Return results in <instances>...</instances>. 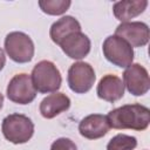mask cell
<instances>
[{"instance_id": "obj_11", "label": "cell", "mask_w": 150, "mask_h": 150, "mask_svg": "<svg viewBox=\"0 0 150 150\" xmlns=\"http://www.w3.org/2000/svg\"><path fill=\"white\" fill-rule=\"evenodd\" d=\"M110 125L105 115L91 114L81 120L79 124V131L81 136L88 139H97L107 135Z\"/></svg>"}, {"instance_id": "obj_10", "label": "cell", "mask_w": 150, "mask_h": 150, "mask_svg": "<svg viewBox=\"0 0 150 150\" xmlns=\"http://www.w3.org/2000/svg\"><path fill=\"white\" fill-rule=\"evenodd\" d=\"M59 46L68 57L74 60H81L89 54L91 43L89 38L80 30L68 34L59 43Z\"/></svg>"}, {"instance_id": "obj_4", "label": "cell", "mask_w": 150, "mask_h": 150, "mask_svg": "<svg viewBox=\"0 0 150 150\" xmlns=\"http://www.w3.org/2000/svg\"><path fill=\"white\" fill-rule=\"evenodd\" d=\"M104 57L112 64L120 68L129 67L134 61L132 47L122 38L117 35H109L102 46Z\"/></svg>"}, {"instance_id": "obj_2", "label": "cell", "mask_w": 150, "mask_h": 150, "mask_svg": "<svg viewBox=\"0 0 150 150\" xmlns=\"http://www.w3.org/2000/svg\"><path fill=\"white\" fill-rule=\"evenodd\" d=\"M30 79L35 90L41 94L55 93L60 89L62 83L60 70L52 61L48 60H42L34 66Z\"/></svg>"}, {"instance_id": "obj_6", "label": "cell", "mask_w": 150, "mask_h": 150, "mask_svg": "<svg viewBox=\"0 0 150 150\" xmlns=\"http://www.w3.org/2000/svg\"><path fill=\"white\" fill-rule=\"evenodd\" d=\"M96 80L94 68L83 61H79L73 63L68 69V86L70 90L76 94H86L88 93Z\"/></svg>"}, {"instance_id": "obj_7", "label": "cell", "mask_w": 150, "mask_h": 150, "mask_svg": "<svg viewBox=\"0 0 150 150\" xmlns=\"http://www.w3.org/2000/svg\"><path fill=\"white\" fill-rule=\"evenodd\" d=\"M6 94L8 100L16 104H28L33 102L36 97V90L30 75L26 73L14 75L7 86Z\"/></svg>"}, {"instance_id": "obj_9", "label": "cell", "mask_w": 150, "mask_h": 150, "mask_svg": "<svg viewBox=\"0 0 150 150\" xmlns=\"http://www.w3.org/2000/svg\"><path fill=\"white\" fill-rule=\"evenodd\" d=\"M115 35L125 40L131 47H144L149 42V27L141 21L122 22L116 27Z\"/></svg>"}, {"instance_id": "obj_5", "label": "cell", "mask_w": 150, "mask_h": 150, "mask_svg": "<svg viewBox=\"0 0 150 150\" xmlns=\"http://www.w3.org/2000/svg\"><path fill=\"white\" fill-rule=\"evenodd\" d=\"M5 50L14 62L27 63L34 56V43L26 33L11 32L5 38Z\"/></svg>"}, {"instance_id": "obj_15", "label": "cell", "mask_w": 150, "mask_h": 150, "mask_svg": "<svg viewBox=\"0 0 150 150\" xmlns=\"http://www.w3.org/2000/svg\"><path fill=\"white\" fill-rule=\"evenodd\" d=\"M81 25L80 22L71 15H66L60 18L57 21H55L50 26L49 35L54 43L59 45L68 34L73 32H80Z\"/></svg>"}, {"instance_id": "obj_19", "label": "cell", "mask_w": 150, "mask_h": 150, "mask_svg": "<svg viewBox=\"0 0 150 150\" xmlns=\"http://www.w3.org/2000/svg\"><path fill=\"white\" fill-rule=\"evenodd\" d=\"M5 63H6V55H5V52L0 48V71L5 67Z\"/></svg>"}, {"instance_id": "obj_18", "label": "cell", "mask_w": 150, "mask_h": 150, "mask_svg": "<svg viewBox=\"0 0 150 150\" xmlns=\"http://www.w3.org/2000/svg\"><path fill=\"white\" fill-rule=\"evenodd\" d=\"M50 150H77V146L71 139L61 137L52 143Z\"/></svg>"}, {"instance_id": "obj_17", "label": "cell", "mask_w": 150, "mask_h": 150, "mask_svg": "<svg viewBox=\"0 0 150 150\" xmlns=\"http://www.w3.org/2000/svg\"><path fill=\"white\" fill-rule=\"evenodd\" d=\"M136 146V137L125 134H118L108 142L107 150H134Z\"/></svg>"}, {"instance_id": "obj_3", "label": "cell", "mask_w": 150, "mask_h": 150, "mask_svg": "<svg viewBox=\"0 0 150 150\" xmlns=\"http://www.w3.org/2000/svg\"><path fill=\"white\" fill-rule=\"evenodd\" d=\"M1 131L7 141L13 144L27 143L34 134V123L22 114H11L2 120Z\"/></svg>"}, {"instance_id": "obj_8", "label": "cell", "mask_w": 150, "mask_h": 150, "mask_svg": "<svg viewBox=\"0 0 150 150\" xmlns=\"http://www.w3.org/2000/svg\"><path fill=\"white\" fill-rule=\"evenodd\" d=\"M123 84L134 96H142L146 94L150 88L148 70L139 63H131L123 73Z\"/></svg>"}, {"instance_id": "obj_13", "label": "cell", "mask_w": 150, "mask_h": 150, "mask_svg": "<svg viewBox=\"0 0 150 150\" xmlns=\"http://www.w3.org/2000/svg\"><path fill=\"white\" fill-rule=\"evenodd\" d=\"M70 107V98L63 94L55 91L45 97L40 103V114L42 117L50 120L56 117L63 111H67Z\"/></svg>"}, {"instance_id": "obj_1", "label": "cell", "mask_w": 150, "mask_h": 150, "mask_svg": "<svg viewBox=\"0 0 150 150\" xmlns=\"http://www.w3.org/2000/svg\"><path fill=\"white\" fill-rule=\"evenodd\" d=\"M110 128L123 130L131 129L136 131H143L150 123V110L148 107L134 103L124 104L116 109H112L107 115Z\"/></svg>"}, {"instance_id": "obj_16", "label": "cell", "mask_w": 150, "mask_h": 150, "mask_svg": "<svg viewBox=\"0 0 150 150\" xmlns=\"http://www.w3.org/2000/svg\"><path fill=\"white\" fill-rule=\"evenodd\" d=\"M71 5L69 0H40V9L48 15H61L66 13Z\"/></svg>"}, {"instance_id": "obj_12", "label": "cell", "mask_w": 150, "mask_h": 150, "mask_svg": "<svg viewBox=\"0 0 150 150\" xmlns=\"http://www.w3.org/2000/svg\"><path fill=\"white\" fill-rule=\"evenodd\" d=\"M96 93L101 100H104L107 102H116L124 95L123 81L116 75L107 74L100 80Z\"/></svg>"}, {"instance_id": "obj_14", "label": "cell", "mask_w": 150, "mask_h": 150, "mask_svg": "<svg viewBox=\"0 0 150 150\" xmlns=\"http://www.w3.org/2000/svg\"><path fill=\"white\" fill-rule=\"evenodd\" d=\"M146 6V0H122L114 4L112 13L117 20L128 22L129 20L142 14L145 11Z\"/></svg>"}, {"instance_id": "obj_20", "label": "cell", "mask_w": 150, "mask_h": 150, "mask_svg": "<svg viewBox=\"0 0 150 150\" xmlns=\"http://www.w3.org/2000/svg\"><path fill=\"white\" fill-rule=\"evenodd\" d=\"M2 104H4V95L0 93V109L2 108Z\"/></svg>"}]
</instances>
